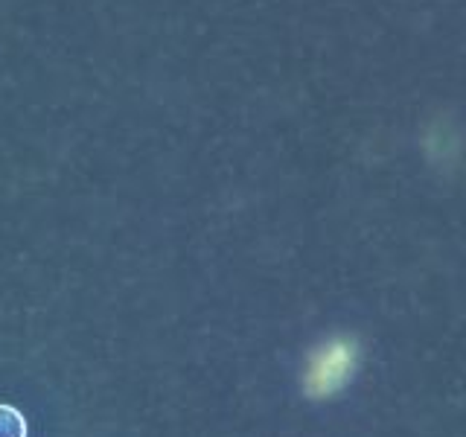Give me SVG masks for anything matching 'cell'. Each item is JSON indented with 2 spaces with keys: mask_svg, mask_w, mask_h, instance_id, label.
Segmentation results:
<instances>
[{
  "mask_svg": "<svg viewBox=\"0 0 466 437\" xmlns=\"http://www.w3.org/2000/svg\"><path fill=\"white\" fill-rule=\"evenodd\" d=\"M359 371V341L350 335H332L320 341L303 368V391L309 400H329L341 393Z\"/></svg>",
  "mask_w": 466,
  "mask_h": 437,
  "instance_id": "6da1fadb",
  "label": "cell"
},
{
  "mask_svg": "<svg viewBox=\"0 0 466 437\" xmlns=\"http://www.w3.org/2000/svg\"><path fill=\"white\" fill-rule=\"evenodd\" d=\"M0 437H26V420L15 405H0Z\"/></svg>",
  "mask_w": 466,
  "mask_h": 437,
  "instance_id": "7a4b0ae2",
  "label": "cell"
}]
</instances>
